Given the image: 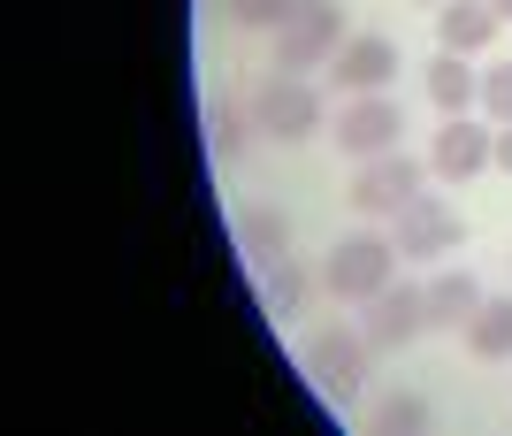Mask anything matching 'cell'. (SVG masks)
Wrapping results in <instances>:
<instances>
[{
    "label": "cell",
    "mask_w": 512,
    "mask_h": 436,
    "mask_svg": "<svg viewBox=\"0 0 512 436\" xmlns=\"http://www.w3.org/2000/svg\"><path fill=\"white\" fill-rule=\"evenodd\" d=\"M490 8H497V16H505V23H512V0H490Z\"/></svg>",
    "instance_id": "cell-22"
},
{
    "label": "cell",
    "mask_w": 512,
    "mask_h": 436,
    "mask_svg": "<svg viewBox=\"0 0 512 436\" xmlns=\"http://www.w3.org/2000/svg\"><path fill=\"white\" fill-rule=\"evenodd\" d=\"M497 169L512 176V123H497Z\"/></svg>",
    "instance_id": "cell-21"
},
{
    "label": "cell",
    "mask_w": 512,
    "mask_h": 436,
    "mask_svg": "<svg viewBox=\"0 0 512 436\" xmlns=\"http://www.w3.org/2000/svg\"><path fill=\"white\" fill-rule=\"evenodd\" d=\"M245 131H253V108L214 100V115H207V146H214V161H237V153H245Z\"/></svg>",
    "instance_id": "cell-18"
},
{
    "label": "cell",
    "mask_w": 512,
    "mask_h": 436,
    "mask_svg": "<svg viewBox=\"0 0 512 436\" xmlns=\"http://www.w3.org/2000/svg\"><path fill=\"white\" fill-rule=\"evenodd\" d=\"M390 268H398V245L375 238V230H360V238H337L329 245V261H321V291L329 299H375V291L390 284Z\"/></svg>",
    "instance_id": "cell-2"
},
{
    "label": "cell",
    "mask_w": 512,
    "mask_h": 436,
    "mask_svg": "<svg viewBox=\"0 0 512 436\" xmlns=\"http://www.w3.org/2000/svg\"><path fill=\"white\" fill-rule=\"evenodd\" d=\"M207 8H230V0H207Z\"/></svg>",
    "instance_id": "cell-23"
},
{
    "label": "cell",
    "mask_w": 512,
    "mask_h": 436,
    "mask_svg": "<svg viewBox=\"0 0 512 436\" xmlns=\"http://www.w3.org/2000/svg\"><path fill=\"white\" fill-rule=\"evenodd\" d=\"M337 92H352V100H360V92H383L390 77H398V39H383V31H360V39H344L337 46Z\"/></svg>",
    "instance_id": "cell-9"
},
{
    "label": "cell",
    "mask_w": 512,
    "mask_h": 436,
    "mask_svg": "<svg viewBox=\"0 0 512 436\" xmlns=\"http://www.w3.org/2000/svg\"><path fill=\"white\" fill-rule=\"evenodd\" d=\"M474 360H512V299H482V314L467 322Z\"/></svg>",
    "instance_id": "cell-16"
},
{
    "label": "cell",
    "mask_w": 512,
    "mask_h": 436,
    "mask_svg": "<svg viewBox=\"0 0 512 436\" xmlns=\"http://www.w3.org/2000/svg\"><path fill=\"white\" fill-rule=\"evenodd\" d=\"M497 8L490 0H444L436 8V39H444V54H482V46L497 39Z\"/></svg>",
    "instance_id": "cell-11"
},
{
    "label": "cell",
    "mask_w": 512,
    "mask_h": 436,
    "mask_svg": "<svg viewBox=\"0 0 512 436\" xmlns=\"http://www.w3.org/2000/svg\"><path fill=\"white\" fill-rule=\"evenodd\" d=\"M428 421H436V406H428L421 391H383L375 406H367V429L375 436H421Z\"/></svg>",
    "instance_id": "cell-15"
},
{
    "label": "cell",
    "mask_w": 512,
    "mask_h": 436,
    "mask_svg": "<svg viewBox=\"0 0 512 436\" xmlns=\"http://www.w3.org/2000/svg\"><path fill=\"white\" fill-rule=\"evenodd\" d=\"M428 329V284H383L367 299V345L375 352H406Z\"/></svg>",
    "instance_id": "cell-8"
},
{
    "label": "cell",
    "mask_w": 512,
    "mask_h": 436,
    "mask_svg": "<svg viewBox=\"0 0 512 436\" xmlns=\"http://www.w3.org/2000/svg\"><path fill=\"white\" fill-rule=\"evenodd\" d=\"M474 314H482V284H474L467 268H444L428 284V329H467Z\"/></svg>",
    "instance_id": "cell-13"
},
{
    "label": "cell",
    "mask_w": 512,
    "mask_h": 436,
    "mask_svg": "<svg viewBox=\"0 0 512 436\" xmlns=\"http://www.w3.org/2000/svg\"><path fill=\"white\" fill-rule=\"evenodd\" d=\"M398 131H406V115H398V100H383V92H360L352 108H337V153H352V161H375V153H398Z\"/></svg>",
    "instance_id": "cell-6"
},
{
    "label": "cell",
    "mask_w": 512,
    "mask_h": 436,
    "mask_svg": "<svg viewBox=\"0 0 512 436\" xmlns=\"http://www.w3.org/2000/svg\"><path fill=\"white\" fill-rule=\"evenodd\" d=\"M497 161V131H482V123H467V115H444V131H436V153H428V169L451 176V184H467V176H482Z\"/></svg>",
    "instance_id": "cell-10"
},
{
    "label": "cell",
    "mask_w": 512,
    "mask_h": 436,
    "mask_svg": "<svg viewBox=\"0 0 512 436\" xmlns=\"http://www.w3.org/2000/svg\"><path fill=\"white\" fill-rule=\"evenodd\" d=\"M367 360H375V345H367V329H314L299 345V368L314 375V391L329 398V406H360L367 391Z\"/></svg>",
    "instance_id": "cell-1"
},
{
    "label": "cell",
    "mask_w": 512,
    "mask_h": 436,
    "mask_svg": "<svg viewBox=\"0 0 512 436\" xmlns=\"http://www.w3.org/2000/svg\"><path fill=\"white\" fill-rule=\"evenodd\" d=\"M245 108H253V131H268L276 146H299V138L321 131V92L306 85V77H283V69H276V77H260Z\"/></svg>",
    "instance_id": "cell-4"
},
{
    "label": "cell",
    "mask_w": 512,
    "mask_h": 436,
    "mask_svg": "<svg viewBox=\"0 0 512 436\" xmlns=\"http://www.w3.org/2000/svg\"><path fill=\"white\" fill-rule=\"evenodd\" d=\"M428 100L444 115H467L474 100H482V77L467 69V54H436V62H428Z\"/></svg>",
    "instance_id": "cell-14"
},
{
    "label": "cell",
    "mask_w": 512,
    "mask_h": 436,
    "mask_svg": "<svg viewBox=\"0 0 512 436\" xmlns=\"http://www.w3.org/2000/svg\"><path fill=\"white\" fill-rule=\"evenodd\" d=\"M237 253H253L260 268L283 261V245H291V222H283V207H268V199H253V207H237Z\"/></svg>",
    "instance_id": "cell-12"
},
{
    "label": "cell",
    "mask_w": 512,
    "mask_h": 436,
    "mask_svg": "<svg viewBox=\"0 0 512 436\" xmlns=\"http://www.w3.org/2000/svg\"><path fill=\"white\" fill-rule=\"evenodd\" d=\"M428 8H444V0H428Z\"/></svg>",
    "instance_id": "cell-24"
},
{
    "label": "cell",
    "mask_w": 512,
    "mask_h": 436,
    "mask_svg": "<svg viewBox=\"0 0 512 436\" xmlns=\"http://www.w3.org/2000/svg\"><path fill=\"white\" fill-rule=\"evenodd\" d=\"M306 291H314V276H306L291 253H283V261H268V284H260V299H268V314H276V322H291V314H299Z\"/></svg>",
    "instance_id": "cell-17"
},
{
    "label": "cell",
    "mask_w": 512,
    "mask_h": 436,
    "mask_svg": "<svg viewBox=\"0 0 512 436\" xmlns=\"http://www.w3.org/2000/svg\"><path fill=\"white\" fill-rule=\"evenodd\" d=\"M337 46H344V8L337 0H299L291 23L276 31V69L283 77H306V69L337 62Z\"/></svg>",
    "instance_id": "cell-3"
},
{
    "label": "cell",
    "mask_w": 512,
    "mask_h": 436,
    "mask_svg": "<svg viewBox=\"0 0 512 436\" xmlns=\"http://www.w3.org/2000/svg\"><path fill=\"white\" fill-rule=\"evenodd\" d=\"M428 184V161H413V153H375V161H360V176H352V207L360 215H406L413 199H421Z\"/></svg>",
    "instance_id": "cell-5"
},
{
    "label": "cell",
    "mask_w": 512,
    "mask_h": 436,
    "mask_svg": "<svg viewBox=\"0 0 512 436\" xmlns=\"http://www.w3.org/2000/svg\"><path fill=\"white\" fill-rule=\"evenodd\" d=\"M291 8H299V0H230V23H245V31H283Z\"/></svg>",
    "instance_id": "cell-19"
},
{
    "label": "cell",
    "mask_w": 512,
    "mask_h": 436,
    "mask_svg": "<svg viewBox=\"0 0 512 436\" xmlns=\"http://www.w3.org/2000/svg\"><path fill=\"white\" fill-rule=\"evenodd\" d=\"M398 261H436V253H459V245H467V215H459V207H444V199H413L406 215H398Z\"/></svg>",
    "instance_id": "cell-7"
},
{
    "label": "cell",
    "mask_w": 512,
    "mask_h": 436,
    "mask_svg": "<svg viewBox=\"0 0 512 436\" xmlns=\"http://www.w3.org/2000/svg\"><path fill=\"white\" fill-rule=\"evenodd\" d=\"M482 108H490V123H512V62L482 77Z\"/></svg>",
    "instance_id": "cell-20"
}]
</instances>
